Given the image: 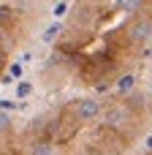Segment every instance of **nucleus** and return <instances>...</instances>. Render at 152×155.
Listing matches in <instances>:
<instances>
[{"label": "nucleus", "mask_w": 152, "mask_h": 155, "mask_svg": "<svg viewBox=\"0 0 152 155\" xmlns=\"http://www.w3.org/2000/svg\"><path fill=\"white\" fill-rule=\"evenodd\" d=\"M128 38H131L133 44H147L152 38V19H147V16L133 19L131 27H128Z\"/></svg>", "instance_id": "obj_1"}, {"label": "nucleus", "mask_w": 152, "mask_h": 155, "mask_svg": "<svg viewBox=\"0 0 152 155\" xmlns=\"http://www.w3.org/2000/svg\"><path fill=\"white\" fill-rule=\"evenodd\" d=\"M73 114L82 120V123H90L101 114V104L95 98H76L73 101Z\"/></svg>", "instance_id": "obj_2"}, {"label": "nucleus", "mask_w": 152, "mask_h": 155, "mask_svg": "<svg viewBox=\"0 0 152 155\" xmlns=\"http://www.w3.org/2000/svg\"><path fill=\"white\" fill-rule=\"evenodd\" d=\"M22 74H24V63H8V68H5V74H3V84H11V82H16V79H22Z\"/></svg>", "instance_id": "obj_3"}, {"label": "nucleus", "mask_w": 152, "mask_h": 155, "mask_svg": "<svg viewBox=\"0 0 152 155\" xmlns=\"http://www.w3.org/2000/svg\"><path fill=\"white\" fill-rule=\"evenodd\" d=\"M125 120H128V114H125L122 106H112V109L106 112V123H109V125H122Z\"/></svg>", "instance_id": "obj_4"}, {"label": "nucleus", "mask_w": 152, "mask_h": 155, "mask_svg": "<svg viewBox=\"0 0 152 155\" xmlns=\"http://www.w3.org/2000/svg\"><path fill=\"white\" fill-rule=\"evenodd\" d=\"M60 33H63V25H60V22H52V25L41 33V41H44V44H52V41H57Z\"/></svg>", "instance_id": "obj_5"}, {"label": "nucleus", "mask_w": 152, "mask_h": 155, "mask_svg": "<svg viewBox=\"0 0 152 155\" xmlns=\"http://www.w3.org/2000/svg\"><path fill=\"white\" fill-rule=\"evenodd\" d=\"M133 84H136V76H133V74H125V76H120V79H117V93H122V95H125V93H131V90H133Z\"/></svg>", "instance_id": "obj_6"}, {"label": "nucleus", "mask_w": 152, "mask_h": 155, "mask_svg": "<svg viewBox=\"0 0 152 155\" xmlns=\"http://www.w3.org/2000/svg\"><path fill=\"white\" fill-rule=\"evenodd\" d=\"M139 3L141 0H114V8L117 11H133V8H139Z\"/></svg>", "instance_id": "obj_7"}, {"label": "nucleus", "mask_w": 152, "mask_h": 155, "mask_svg": "<svg viewBox=\"0 0 152 155\" xmlns=\"http://www.w3.org/2000/svg\"><path fill=\"white\" fill-rule=\"evenodd\" d=\"M30 93H33V84H30V82H19V84H16V98H19V101L27 98Z\"/></svg>", "instance_id": "obj_8"}, {"label": "nucleus", "mask_w": 152, "mask_h": 155, "mask_svg": "<svg viewBox=\"0 0 152 155\" xmlns=\"http://www.w3.org/2000/svg\"><path fill=\"white\" fill-rule=\"evenodd\" d=\"M49 153H52V150H49V144H44V142L30 147V155H49Z\"/></svg>", "instance_id": "obj_9"}, {"label": "nucleus", "mask_w": 152, "mask_h": 155, "mask_svg": "<svg viewBox=\"0 0 152 155\" xmlns=\"http://www.w3.org/2000/svg\"><path fill=\"white\" fill-rule=\"evenodd\" d=\"M8 128H11V117H8V112H3V109H0V134H3V131H8Z\"/></svg>", "instance_id": "obj_10"}, {"label": "nucleus", "mask_w": 152, "mask_h": 155, "mask_svg": "<svg viewBox=\"0 0 152 155\" xmlns=\"http://www.w3.org/2000/svg\"><path fill=\"white\" fill-rule=\"evenodd\" d=\"M0 109H3V112H8V109H16V104H14V101H8V98H0Z\"/></svg>", "instance_id": "obj_11"}, {"label": "nucleus", "mask_w": 152, "mask_h": 155, "mask_svg": "<svg viewBox=\"0 0 152 155\" xmlns=\"http://www.w3.org/2000/svg\"><path fill=\"white\" fill-rule=\"evenodd\" d=\"M65 8H68L65 3H57V5H54V16H63V14H65Z\"/></svg>", "instance_id": "obj_12"}, {"label": "nucleus", "mask_w": 152, "mask_h": 155, "mask_svg": "<svg viewBox=\"0 0 152 155\" xmlns=\"http://www.w3.org/2000/svg\"><path fill=\"white\" fill-rule=\"evenodd\" d=\"M144 150H147V153H152V134H147V136H144Z\"/></svg>", "instance_id": "obj_13"}, {"label": "nucleus", "mask_w": 152, "mask_h": 155, "mask_svg": "<svg viewBox=\"0 0 152 155\" xmlns=\"http://www.w3.org/2000/svg\"><path fill=\"white\" fill-rule=\"evenodd\" d=\"M30 60H33V52H22L19 54V63H30Z\"/></svg>", "instance_id": "obj_14"}, {"label": "nucleus", "mask_w": 152, "mask_h": 155, "mask_svg": "<svg viewBox=\"0 0 152 155\" xmlns=\"http://www.w3.org/2000/svg\"><path fill=\"white\" fill-rule=\"evenodd\" d=\"M8 14H11V11H8L5 5H0V22H5V19H8Z\"/></svg>", "instance_id": "obj_15"}, {"label": "nucleus", "mask_w": 152, "mask_h": 155, "mask_svg": "<svg viewBox=\"0 0 152 155\" xmlns=\"http://www.w3.org/2000/svg\"><path fill=\"white\" fill-rule=\"evenodd\" d=\"M49 155H57V153H49Z\"/></svg>", "instance_id": "obj_16"}]
</instances>
